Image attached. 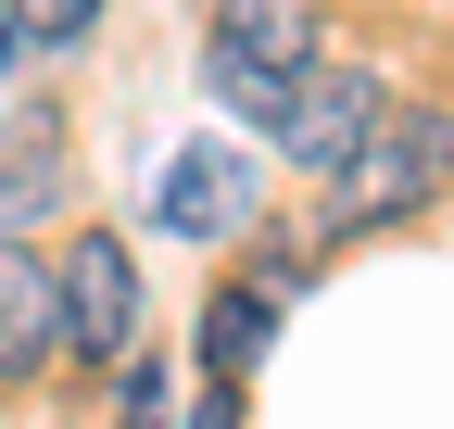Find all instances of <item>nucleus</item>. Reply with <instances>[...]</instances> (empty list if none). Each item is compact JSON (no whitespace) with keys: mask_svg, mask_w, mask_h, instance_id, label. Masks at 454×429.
Wrapping results in <instances>:
<instances>
[{"mask_svg":"<svg viewBox=\"0 0 454 429\" xmlns=\"http://www.w3.org/2000/svg\"><path fill=\"white\" fill-rule=\"evenodd\" d=\"M152 214L177 240H227V228H253V165L227 139H190L177 165H164V190H152Z\"/></svg>","mask_w":454,"mask_h":429,"instance_id":"obj_5","label":"nucleus"},{"mask_svg":"<svg viewBox=\"0 0 454 429\" xmlns=\"http://www.w3.org/2000/svg\"><path fill=\"white\" fill-rule=\"evenodd\" d=\"M0 64H13V26H0Z\"/></svg>","mask_w":454,"mask_h":429,"instance_id":"obj_12","label":"nucleus"},{"mask_svg":"<svg viewBox=\"0 0 454 429\" xmlns=\"http://www.w3.org/2000/svg\"><path fill=\"white\" fill-rule=\"evenodd\" d=\"M379 114H391V101H379V76H366V64H316L291 101H278V127H265V139L291 152L303 177H340V165L366 152V127H379Z\"/></svg>","mask_w":454,"mask_h":429,"instance_id":"obj_4","label":"nucleus"},{"mask_svg":"<svg viewBox=\"0 0 454 429\" xmlns=\"http://www.w3.org/2000/svg\"><path fill=\"white\" fill-rule=\"evenodd\" d=\"M265 341H278V291L215 278V303H202V366H215V392H240L253 366H265Z\"/></svg>","mask_w":454,"mask_h":429,"instance_id":"obj_7","label":"nucleus"},{"mask_svg":"<svg viewBox=\"0 0 454 429\" xmlns=\"http://www.w3.org/2000/svg\"><path fill=\"white\" fill-rule=\"evenodd\" d=\"M316 64H328V26L303 13V0H253V13H227V26H215L202 89H215V101H240L253 127H278V101H291Z\"/></svg>","mask_w":454,"mask_h":429,"instance_id":"obj_2","label":"nucleus"},{"mask_svg":"<svg viewBox=\"0 0 454 429\" xmlns=\"http://www.w3.org/2000/svg\"><path fill=\"white\" fill-rule=\"evenodd\" d=\"M64 354V316H51V265L26 240H0V392L38 379V366Z\"/></svg>","mask_w":454,"mask_h":429,"instance_id":"obj_6","label":"nucleus"},{"mask_svg":"<svg viewBox=\"0 0 454 429\" xmlns=\"http://www.w3.org/2000/svg\"><path fill=\"white\" fill-rule=\"evenodd\" d=\"M442 177H454V114H442V101L379 114V127H366V152L328 177V240H340V228H391V214H417Z\"/></svg>","mask_w":454,"mask_h":429,"instance_id":"obj_1","label":"nucleus"},{"mask_svg":"<svg viewBox=\"0 0 454 429\" xmlns=\"http://www.w3.org/2000/svg\"><path fill=\"white\" fill-rule=\"evenodd\" d=\"M51 316H64V354L127 366L139 354V253L114 228H76L64 253H51Z\"/></svg>","mask_w":454,"mask_h":429,"instance_id":"obj_3","label":"nucleus"},{"mask_svg":"<svg viewBox=\"0 0 454 429\" xmlns=\"http://www.w3.org/2000/svg\"><path fill=\"white\" fill-rule=\"evenodd\" d=\"M38 214H64V139H51V114H13V139H0V228H38Z\"/></svg>","mask_w":454,"mask_h":429,"instance_id":"obj_8","label":"nucleus"},{"mask_svg":"<svg viewBox=\"0 0 454 429\" xmlns=\"http://www.w3.org/2000/svg\"><path fill=\"white\" fill-rule=\"evenodd\" d=\"M114 429H177V417H164V366H152V354L114 366Z\"/></svg>","mask_w":454,"mask_h":429,"instance_id":"obj_10","label":"nucleus"},{"mask_svg":"<svg viewBox=\"0 0 454 429\" xmlns=\"http://www.w3.org/2000/svg\"><path fill=\"white\" fill-rule=\"evenodd\" d=\"M0 26H13V51L38 38V51H76L89 26H101V0H0Z\"/></svg>","mask_w":454,"mask_h":429,"instance_id":"obj_9","label":"nucleus"},{"mask_svg":"<svg viewBox=\"0 0 454 429\" xmlns=\"http://www.w3.org/2000/svg\"><path fill=\"white\" fill-rule=\"evenodd\" d=\"M177 429H240V392H215L202 417H177Z\"/></svg>","mask_w":454,"mask_h":429,"instance_id":"obj_11","label":"nucleus"}]
</instances>
